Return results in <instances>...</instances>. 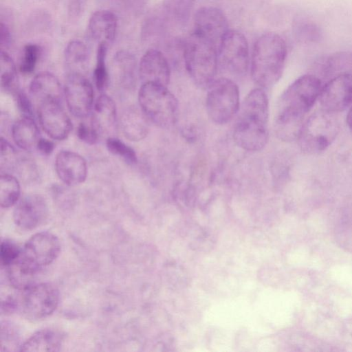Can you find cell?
<instances>
[{
	"instance_id": "obj_30",
	"label": "cell",
	"mask_w": 352,
	"mask_h": 352,
	"mask_svg": "<svg viewBox=\"0 0 352 352\" xmlns=\"http://www.w3.org/2000/svg\"><path fill=\"white\" fill-rule=\"evenodd\" d=\"M21 188L17 179L5 173L0 177V204L2 208H9L17 203Z\"/></svg>"
},
{
	"instance_id": "obj_44",
	"label": "cell",
	"mask_w": 352,
	"mask_h": 352,
	"mask_svg": "<svg viewBox=\"0 0 352 352\" xmlns=\"http://www.w3.org/2000/svg\"><path fill=\"white\" fill-rule=\"evenodd\" d=\"M346 122L351 131L352 132V105L346 116Z\"/></svg>"
},
{
	"instance_id": "obj_27",
	"label": "cell",
	"mask_w": 352,
	"mask_h": 352,
	"mask_svg": "<svg viewBox=\"0 0 352 352\" xmlns=\"http://www.w3.org/2000/svg\"><path fill=\"white\" fill-rule=\"evenodd\" d=\"M11 131L12 139L19 147L25 151L36 148L41 138L33 118L23 116L13 124Z\"/></svg>"
},
{
	"instance_id": "obj_41",
	"label": "cell",
	"mask_w": 352,
	"mask_h": 352,
	"mask_svg": "<svg viewBox=\"0 0 352 352\" xmlns=\"http://www.w3.org/2000/svg\"><path fill=\"white\" fill-rule=\"evenodd\" d=\"M0 33L1 50L6 51L12 43V35L9 25L3 21H1Z\"/></svg>"
},
{
	"instance_id": "obj_28",
	"label": "cell",
	"mask_w": 352,
	"mask_h": 352,
	"mask_svg": "<svg viewBox=\"0 0 352 352\" xmlns=\"http://www.w3.org/2000/svg\"><path fill=\"white\" fill-rule=\"evenodd\" d=\"M195 0H163L161 8L172 28H184L190 18Z\"/></svg>"
},
{
	"instance_id": "obj_11",
	"label": "cell",
	"mask_w": 352,
	"mask_h": 352,
	"mask_svg": "<svg viewBox=\"0 0 352 352\" xmlns=\"http://www.w3.org/2000/svg\"><path fill=\"white\" fill-rule=\"evenodd\" d=\"M229 30L227 17L219 8L203 6L195 13L192 32L210 41L217 47Z\"/></svg>"
},
{
	"instance_id": "obj_31",
	"label": "cell",
	"mask_w": 352,
	"mask_h": 352,
	"mask_svg": "<svg viewBox=\"0 0 352 352\" xmlns=\"http://www.w3.org/2000/svg\"><path fill=\"white\" fill-rule=\"evenodd\" d=\"M1 87L6 91H16L18 84L15 63L7 51L1 50L0 56Z\"/></svg>"
},
{
	"instance_id": "obj_13",
	"label": "cell",
	"mask_w": 352,
	"mask_h": 352,
	"mask_svg": "<svg viewBox=\"0 0 352 352\" xmlns=\"http://www.w3.org/2000/svg\"><path fill=\"white\" fill-rule=\"evenodd\" d=\"M322 109L336 113L352 105V74L344 73L331 78L319 96Z\"/></svg>"
},
{
	"instance_id": "obj_17",
	"label": "cell",
	"mask_w": 352,
	"mask_h": 352,
	"mask_svg": "<svg viewBox=\"0 0 352 352\" xmlns=\"http://www.w3.org/2000/svg\"><path fill=\"white\" fill-rule=\"evenodd\" d=\"M55 169L59 179L69 186L83 183L87 175L85 160L72 151H61L56 155Z\"/></svg>"
},
{
	"instance_id": "obj_8",
	"label": "cell",
	"mask_w": 352,
	"mask_h": 352,
	"mask_svg": "<svg viewBox=\"0 0 352 352\" xmlns=\"http://www.w3.org/2000/svg\"><path fill=\"white\" fill-rule=\"evenodd\" d=\"M250 55L245 36L235 30H230L218 47V67L233 77H242L248 72Z\"/></svg>"
},
{
	"instance_id": "obj_42",
	"label": "cell",
	"mask_w": 352,
	"mask_h": 352,
	"mask_svg": "<svg viewBox=\"0 0 352 352\" xmlns=\"http://www.w3.org/2000/svg\"><path fill=\"white\" fill-rule=\"evenodd\" d=\"M19 309V301L12 296L6 298L1 302V312L4 315H10Z\"/></svg>"
},
{
	"instance_id": "obj_1",
	"label": "cell",
	"mask_w": 352,
	"mask_h": 352,
	"mask_svg": "<svg viewBox=\"0 0 352 352\" xmlns=\"http://www.w3.org/2000/svg\"><path fill=\"white\" fill-rule=\"evenodd\" d=\"M320 79L305 74L294 81L280 96L274 117V132L285 142L298 139L309 111L322 89Z\"/></svg>"
},
{
	"instance_id": "obj_5",
	"label": "cell",
	"mask_w": 352,
	"mask_h": 352,
	"mask_svg": "<svg viewBox=\"0 0 352 352\" xmlns=\"http://www.w3.org/2000/svg\"><path fill=\"white\" fill-rule=\"evenodd\" d=\"M140 108L148 120L164 129L172 126L178 113V102L166 86L143 83L138 92Z\"/></svg>"
},
{
	"instance_id": "obj_36",
	"label": "cell",
	"mask_w": 352,
	"mask_h": 352,
	"mask_svg": "<svg viewBox=\"0 0 352 352\" xmlns=\"http://www.w3.org/2000/svg\"><path fill=\"white\" fill-rule=\"evenodd\" d=\"M106 145L111 153L122 157L126 163L134 164L137 162L135 151L120 139L112 136L109 137L107 139Z\"/></svg>"
},
{
	"instance_id": "obj_18",
	"label": "cell",
	"mask_w": 352,
	"mask_h": 352,
	"mask_svg": "<svg viewBox=\"0 0 352 352\" xmlns=\"http://www.w3.org/2000/svg\"><path fill=\"white\" fill-rule=\"evenodd\" d=\"M172 30L171 25L160 5L144 21L142 27V38L153 47L164 46L173 36Z\"/></svg>"
},
{
	"instance_id": "obj_33",
	"label": "cell",
	"mask_w": 352,
	"mask_h": 352,
	"mask_svg": "<svg viewBox=\"0 0 352 352\" xmlns=\"http://www.w3.org/2000/svg\"><path fill=\"white\" fill-rule=\"evenodd\" d=\"M0 342L1 352H12L20 351L19 331L14 324L7 321L1 324Z\"/></svg>"
},
{
	"instance_id": "obj_19",
	"label": "cell",
	"mask_w": 352,
	"mask_h": 352,
	"mask_svg": "<svg viewBox=\"0 0 352 352\" xmlns=\"http://www.w3.org/2000/svg\"><path fill=\"white\" fill-rule=\"evenodd\" d=\"M118 17L111 11L100 10L94 12L88 21V34L98 44L110 45L114 41L118 31Z\"/></svg>"
},
{
	"instance_id": "obj_4",
	"label": "cell",
	"mask_w": 352,
	"mask_h": 352,
	"mask_svg": "<svg viewBox=\"0 0 352 352\" xmlns=\"http://www.w3.org/2000/svg\"><path fill=\"white\" fill-rule=\"evenodd\" d=\"M184 64L194 82L207 88L215 79L219 67L218 47L192 31L185 38Z\"/></svg>"
},
{
	"instance_id": "obj_38",
	"label": "cell",
	"mask_w": 352,
	"mask_h": 352,
	"mask_svg": "<svg viewBox=\"0 0 352 352\" xmlns=\"http://www.w3.org/2000/svg\"><path fill=\"white\" fill-rule=\"evenodd\" d=\"M78 138L89 144H95L98 141L100 134L90 123L81 122L76 131Z\"/></svg>"
},
{
	"instance_id": "obj_43",
	"label": "cell",
	"mask_w": 352,
	"mask_h": 352,
	"mask_svg": "<svg viewBox=\"0 0 352 352\" xmlns=\"http://www.w3.org/2000/svg\"><path fill=\"white\" fill-rule=\"evenodd\" d=\"M55 148L54 143L47 139L41 138L37 143L36 148L45 155H50Z\"/></svg>"
},
{
	"instance_id": "obj_7",
	"label": "cell",
	"mask_w": 352,
	"mask_h": 352,
	"mask_svg": "<svg viewBox=\"0 0 352 352\" xmlns=\"http://www.w3.org/2000/svg\"><path fill=\"white\" fill-rule=\"evenodd\" d=\"M338 130L333 113L323 109L316 112L303 124L298 138L300 148L311 154L323 151L334 141Z\"/></svg>"
},
{
	"instance_id": "obj_37",
	"label": "cell",
	"mask_w": 352,
	"mask_h": 352,
	"mask_svg": "<svg viewBox=\"0 0 352 352\" xmlns=\"http://www.w3.org/2000/svg\"><path fill=\"white\" fill-rule=\"evenodd\" d=\"M22 249L14 241L4 239L1 243L0 260L3 267H7L16 260L21 254Z\"/></svg>"
},
{
	"instance_id": "obj_9",
	"label": "cell",
	"mask_w": 352,
	"mask_h": 352,
	"mask_svg": "<svg viewBox=\"0 0 352 352\" xmlns=\"http://www.w3.org/2000/svg\"><path fill=\"white\" fill-rule=\"evenodd\" d=\"M59 292L50 283H34L23 290L19 301V309L23 315L32 320L45 318L56 309Z\"/></svg>"
},
{
	"instance_id": "obj_10",
	"label": "cell",
	"mask_w": 352,
	"mask_h": 352,
	"mask_svg": "<svg viewBox=\"0 0 352 352\" xmlns=\"http://www.w3.org/2000/svg\"><path fill=\"white\" fill-rule=\"evenodd\" d=\"M64 95L69 111L79 118L87 117L93 109L94 90L85 76L68 74Z\"/></svg>"
},
{
	"instance_id": "obj_2",
	"label": "cell",
	"mask_w": 352,
	"mask_h": 352,
	"mask_svg": "<svg viewBox=\"0 0 352 352\" xmlns=\"http://www.w3.org/2000/svg\"><path fill=\"white\" fill-rule=\"evenodd\" d=\"M268 98L263 88H256L246 96L240 106L233 128V139L248 151L263 149L268 139Z\"/></svg>"
},
{
	"instance_id": "obj_3",
	"label": "cell",
	"mask_w": 352,
	"mask_h": 352,
	"mask_svg": "<svg viewBox=\"0 0 352 352\" xmlns=\"http://www.w3.org/2000/svg\"><path fill=\"white\" fill-rule=\"evenodd\" d=\"M287 55L285 41L278 34L267 32L254 41L250 54L252 78L261 88L274 86L282 76Z\"/></svg>"
},
{
	"instance_id": "obj_14",
	"label": "cell",
	"mask_w": 352,
	"mask_h": 352,
	"mask_svg": "<svg viewBox=\"0 0 352 352\" xmlns=\"http://www.w3.org/2000/svg\"><path fill=\"white\" fill-rule=\"evenodd\" d=\"M38 118L40 126L52 139L63 140L72 129V123L60 102L46 101L39 104Z\"/></svg>"
},
{
	"instance_id": "obj_12",
	"label": "cell",
	"mask_w": 352,
	"mask_h": 352,
	"mask_svg": "<svg viewBox=\"0 0 352 352\" xmlns=\"http://www.w3.org/2000/svg\"><path fill=\"white\" fill-rule=\"evenodd\" d=\"M60 243L58 237L48 232L32 236L22 249V256L40 270L51 264L58 256Z\"/></svg>"
},
{
	"instance_id": "obj_20",
	"label": "cell",
	"mask_w": 352,
	"mask_h": 352,
	"mask_svg": "<svg viewBox=\"0 0 352 352\" xmlns=\"http://www.w3.org/2000/svg\"><path fill=\"white\" fill-rule=\"evenodd\" d=\"M90 123L100 135H110L117 126V111L114 101L107 94H101L93 106Z\"/></svg>"
},
{
	"instance_id": "obj_22",
	"label": "cell",
	"mask_w": 352,
	"mask_h": 352,
	"mask_svg": "<svg viewBox=\"0 0 352 352\" xmlns=\"http://www.w3.org/2000/svg\"><path fill=\"white\" fill-rule=\"evenodd\" d=\"M64 334L55 329L45 328L35 332L25 341L19 351H58L63 343Z\"/></svg>"
},
{
	"instance_id": "obj_40",
	"label": "cell",
	"mask_w": 352,
	"mask_h": 352,
	"mask_svg": "<svg viewBox=\"0 0 352 352\" xmlns=\"http://www.w3.org/2000/svg\"><path fill=\"white\" fill-rule=\"evenodd\" d=\"M15 93L16 103L19 110L23 113V116L32 118L33 107L29 98L22 91L16 90Z\"/></svg>"
},
{
	"instance_id": "obj_24",
	"label": "cell",
	"mask_w": 352,
	"mask_h": 352,
	"mask_svg": "<svg viewBox=\"0 0 352 352\" xmlns=\"http://www.w3.org/2000/svg\"><path fill=\"white\" fill-rule=\"evenodd\" d=\"M10 285L19 290H24L34 285L40 270L28 261L21 254L12 263L6 267Z\"/></svg>"
},
{
	"instance_id": "obj_21",
	"label": "cell",
	"mask_w": 352,
	"mask_h": 352,
	"mask_svg": "<svg viewBox=\"0 0 352 352\" xmlns=\"http://www.w3.org/2000/svg\"><path fill=\"white\" fill-rule=\"evenodd\" d=\"M30 92L40 103L46 101L60 102L64 89L55 75L48 72H42L31 80Z\"/></svg>"
},
{
	"instance_id": "obj_25",
	"label": "cell",
	"mask_w": 352,
	"mask_h": 352,
	"mask_svg": "<svg viewBox=\"0 0 352 352\" xmlns=\"http://www.w3.org/2000/svg\"><path fill=\"white\" fill-rule=\"evenodd\" d=\"M89 55V49L82 41H69L64 50V60L68 74L85 76L88 72Z\"/></svg>"
},
{
	"instance_id": "obj_39",
	"label": "cell",
	"mask_w": 352,
	"mask_h": 352,
	"mask_svg": "<svg viewBox=\"0 0 352 352\" xmlns=\"http://www.w3.org/2000/svg\"><path fill=\"white\" fill-rule=\"evenodd\" d=\"M16 153L14 148L3 137L1 138V166L11 168L16 162Z\"/></svg>"
},
{
	"instance_id": "obj_26",
	"label": "cell",
	"mask_w": 352,
	"mask_h": 352,
	"mask_svg": "<svg viewBox=\"0 0 352 352\" xmlns=\"http://www.w3.org/2000/svg\"><path fill=\"white\" fill-rule=\"evenodd\" d=\"M112 69L115 78L122 85H135L138 74V65L133 54L125 50L118 52L113 58Z\"/></svg>"
},
{
	"instance_id": "obj_16",
	"label": "cell",
	"mask_w": 352,
	"mask_h": 352,
	"mask_svg": "<svg viewBox=\"0 0 352 352\" xmlns=\"http://www.w3.org/2000/svg\"><path fill=\"white\" fill-rule=\"evenodd\" d=\"M138 75L143 83L167 86L170 78V67L164 54L156 48H149L140 58Z\"/></svg>"
},
{
	"instance_id": "obj_35",
	"label": "cell",
	"mask_w": 352,
	"mask_h": 352,
	"mask_svg": "<svg viewBox=\"0 0 352 352\" xmlns=\"http://www.w3.org/2000/svg\"><path fill=\"white\" fill-rule=\"evenodd\" d=\"M294 32L296 39L305 43H318L322 37L320 28L310 21H298L294 26Z\"/></svg>"
},
{
	"instance_id": "obj_34",
	"label": "cell",
	"mask_w": 352,
	"mask_h": 352,
	"mask_svg": "<svg viewBox=\"0 0 352 352\" xmlns=\"http://www.w3.org/2000/svg\"><path fill=\"white\" fill-rule=\"evenodd\" d=\"M41 54V46L36 43H28L22 50L19 64V71L24 75L32 74L36 66Z\"/></svg>"
},
{
	"instance_id": "obj_29",
	"label": "cell",
	"mask_w": 352,
	"mask_h": 352,
	"mask_svg": "<svg viewBox=\"0 0 352 352\" xmlns=\"http://www.w3.org/2000/svg\"><path fill=\"white\" fill-rule=\"evenodd\" d=\"M319 68L322 76L333 78L352 69V52H338L322 58Z\"/></svg>"
},
{
	"instance_id": "obj_32",
	"label": "cell",
	"mask_w": 352,
	"mask_h": 352,
	"mask_svg": "<svg viewBox=\"0 0 352 352\" xmlns=\"http://www.w3.org/2000/svg\"><path fill=\"white\" fill-rule=\"evenodd\" d=\"M109 46L105 43H100L98 44L97 47L96 63L94 70V79L96 88L100 91L106 89L109 80L106 63Z\"/></svg>"
},
{
	"instance_id": "obj_23",
	"label": "cell",
	"mask_w": 352,
	"mask_h": 352,
	"mask_svg": "<svg viewBox=\"0 0 352 352\" xmlns=\"http://www.w3.org/2000/svg\"><path fill=\"white\" fill-rule=\"evenodd\" d=\"M149 120L141 109L132 107L125 110L120 118L122 131L128 140L138 142L146 137Z\"/></svg>"
},
{
	"instance_id": "obj_15",
	"label": "cell",
	"mask_w": 352,
	"mask_h": 352,
	"mask_svg": "<svg viewBox=\"0 0 352 352\" xmlns=\"http://www.w3.org/2000/svg\"><path fill=\"white\" fill-rule=\"evenodd\" d=\"M47 216V204L43 197L36 194L26 195L19 200L13 211L14 223L24 230L41 226Z\"/></svg>"
},
{
	"instance_id": "obj_6",
	"label": "cell",
	"mask_w": 352,
	"mask_h": 352,
	"mask_svg": "<svg viewBox=\"0 0 352 352\" xmlns=\"http://www.w3.org/2000/svg\"><path fill=\"white\" fill-rule=\"evenodd\" d=\"M207 88L206 107L209 118L218 124L230 122L240 108L237 85L229 78L221 77Z\"/></svg>"
}]
</instances>
